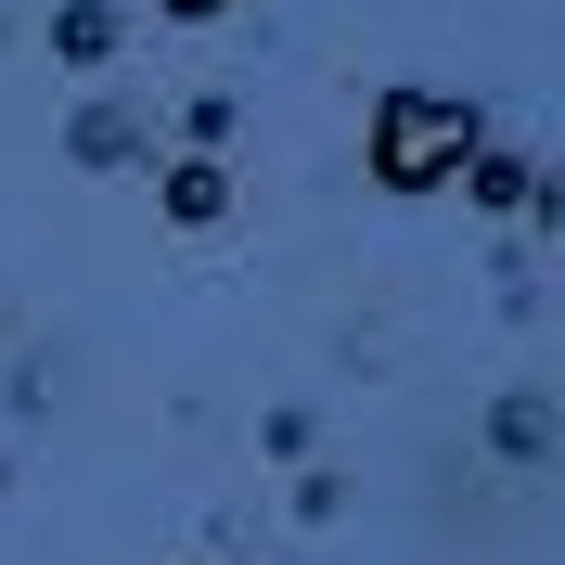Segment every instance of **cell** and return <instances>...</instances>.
<instances>
[{
  "label": "cell",
  "mask_w": 565,
  "mask_h": 565,
  "mask_svg": "<svg viewBox=\"0 0 565 565\" xmlns=\"http://www.w3.org/2000/svg\"><path fill=\"white\" fill-rule=\"evenodd\" d=\"M116 52H129V13H116V0H65V13H52V65L104 77Z\"/></svg>",
  "instance_id": "5b68a950"
},
{
  "label": "cell",
  "mask_w": 565,
  "mask_h": 565,
  "mask_svg": "<svg viewBox=\"0 0 565 565\" xmlns=\"http://www.w3.org/2000/svg\"><path fill=\"white\" fill-rule=\"evenodd\" d=\"M489 450H501V462H540V450H553V398L501 386V398H489Z\"/></svg>",
  "instance_id": "8992f818"
},
{
  "label": "cell",
  "mask_w": 565,
  "mask_h": 565,
  "mask_svg": "<svg viewBox=\"0 0 565 565\" xmlns=\"http://www.w3.org/2000/svg\"><path fill=\"white\" fill-rule=\"evenodd\" d=\"M193 565H218V553H193Z\"/></svg>",
  "instance_id": "9c48e42d"
},
{
  "label": "cell",
  "mask_w": 565,
  "mask_h": 565,
  "mask_svg": "<svg viewBox=\"0 0 565 565\" xmlns=\"http://www.w3.org/2000/svg\"><path fill=\"white\" fill-rule=\"evenodd\" d=\"M154 13H168V26H218V13H232V0H154Z\"/></svg>",
  "instance_id": "ba28073f"
},
{
  "label": "cell",
  "mask_w": 565,
  "mask_h": 565,
  "mask_svg": "<svg viewBox=\"0 0 565 565\" xmlns=\"http://www.w3.org/2000/svg\"><path fill=\"white\" fill-rule=\"evenodd\" d=\"M154 218H168V232H218V218H232V154H180V168L154 180Z\"/></svg>",
  "instance_id": "277c9868"
},
{
  "label": "cell",
  "mask_w": 565,
  "mask_h": 565,
  "mask_svg": "<svg viewBox=\"0 0 565 565\" xmlns=\"http://www.w3.org/2000/svg\"><path fill=\"white\" fill-rule=\"evenodd\" d=\"M141 154H154V141H141V116H129V104H104V90H90V104L65 116V168L116 180V168H141Z\"/></svg>",
  "instance_id": "7a4b0ae2"
},
{
  "label": "cell",
  "mask_w": 565,
  "mask_h": 565,
  "mask_svg": "<svg viewBox=\"0 0 565 565\" xmlns=\"http://www.w3.org/2000/svg\"><path fill=\"white\" fill-rule=\"evenodd\" d=\"M450 193H462L476 218H540V193H553V180H540L527 154H514V141H489V154H476V168H462Z\"/></svg>",
  "instance_id": "3957f363"
},
{
  "label": "cell",
  "mask_w": 565,
  "mask_h": 565,
  "mask_svg": "<svg viewBox=\"0 0 565 565\" xmlns=\"http://www.w3.org/2000/svg\"><path fill=\"white\" fill-rule=\"evenodd\" d=\"M180 141H193V154H232V104H218V90H193V104H180Z\"/></svg>",
  "instance_id": "52a82bcc"
},
{
  "label": "cell",
  "mask_w": 565,
  "mask_h": 565,
  "mask_svg": "<svg viewBox=\"0 0 565 565\" xmlns=\"http://www.w3.org/2000/svg\"><path fill=\"white\" fill-rule=\"evenodd\" d=\"M489 141H501L489 104L398 77V90H373V104H360V180H373V193H398V206H424V193H450Z\"/></svg>",
  "instance_id": "6da1fadb"
}]
</instances>
